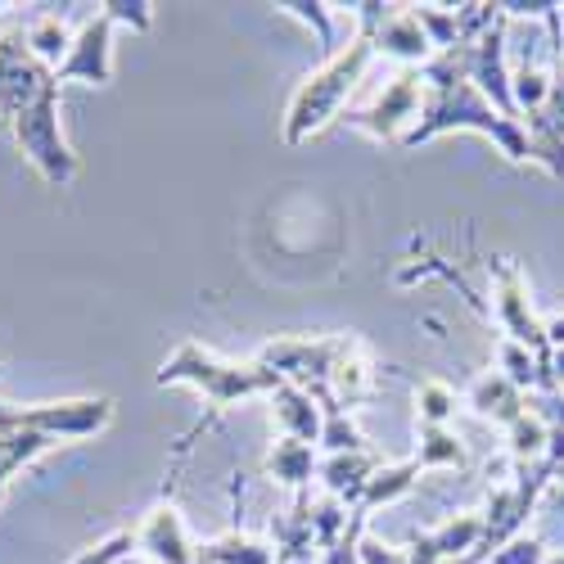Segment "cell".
I'll return each mask as SVG.
<instances>
[{
	"label": "cell",
	"mask_w": 564,
	"mask_h": 564,
	"mask_svg": "<svg viewBox=\"0 0 564 564\" xmlns=\"http://www.w3.org/2000/svg\"><path fill=\"white\" fill-rule=\"evenodd\" d=\"M469 59H475V41L452 45V51H438V55H430V64H420V82L430 86V105L420 109V122L402 135V145L415 150V145H425V140H434L438 131L469 127V131L492 135L506 159H514V163L533 159L529 131L514 122V118H501L479 96V86L469 82Z\"/></svg>",
	"instance_id": "obj_1"
},
{
	"label": "cell",
	"mask_w": 564,
	"mask_h": 564,
	"mask_svg": "<svg viewBox=\"0 0 564 564\" xmlns=\"http://www.w3.org/2000/svg\"><path fill=\"white\" fill-rule=\"evenodd\" d=\"M370 55H375V32H361L344 55H335L316 77H307V82L299 86V96H294V105H290V122H285V140H290V145H299L303 135L321 131L325 122L339 113V105L348 100V90H352L357 77L366 73Z\"/></svg>",
	"instance_id": "obj_2"
},
{
	"label": "cell",
	"mask_w": 564,
	"mask_h": 564,
	"mask_svg": "<svg viewBox=\"0 0 564 564\" xmlns=\"http://www.w3.org/2000/svg\"><path fill=\"white\" fill-rule=\"evenodd\" d=\"M159 384H195L208 393L213 406H230L235 398H249V393H275L280 375L271 366H221L213 361L204 348L185 344L163 370H159Z\"/></svg>",
	"instance_id": "obj_3"
},
{
	"label": "cell",
	"mask_w": 564,
	"mask_h": 564,
	"mask_svg": "<svg viewBox=\"0 0 564 564\" xmlns=\"http://www.w3.org/2000/svg\"><path fill=\"white\" fill-rule=\"evenodd\" d=\"M14 135H19L23 154L36 163V172L51 185H68L77 176V159L59 135V82H55V73L36 90V100L14 118Z\"/></svg>",
	"instance_id": "obj_4"
},
{
	"label": "cell",
	"mask_w": 564,
	"mask_h": 564,
	"mask_svg": "<svg viewBox=\"0 0 564 564\" xmlns=\"http://www.w3.org/2000/svg\"><path fill=\"white\" fill-rule=\"evenodd\" d=\"M488 271H492V280H497V321H501V330L510 335V344L529 348V352L542 361V370H551V366H546V361H551L546 325H538V316H533V307H529V290H524L520 267L506 262V258H492Z\"/></svg>",
	"instance_id": "obj_5"
},
{
	"label": "cell",
	"mask_w": 564,
	"mask_h": 564,
	"mask_svg": "<svg viewBox=\"0 0 564 564\" xmlns=\"http://www.w3.org/2000/svg\"><path fill=\"white\" fill-rule=\"evenodd\" d=\"M109 32H113V23H109L105 14L86 19L82 32L73 36L68 59L55 68V82L77 77V82H90V86H105V82L113 77V45H109Z\"/></svg>",
	"instance_id": "obj_6"
},
{
	"label": "cell",
	"mask_w": 564,
	"mask_h": 564,
	"mask_svg": "<svg viewBox=\"0 0 564 564\" xmlns=\"http://www.w3.org/2000/svg\"><path fill=\"white\" fill-rule=\"evenodd\" d=\"M415 109H420V68H406L402 77H393V86L366 113H352V127L370 131L375 140H402L398 127L406 118H415Z\"/></svg>",
	"instance_id": "obj_7"
},
{
	"label": "cell",
	"mask_w": 564,
	"mask_h": 564,
	"mask_svg": "<svg viewBox=\"0 0 564 564\" xmlns=\"http://www.w3.org/2000/svg\"><path fill=\"white\" fill-rule=\"evenodd\" d=\"M335 357H339V344H271L267 348V366L285 380H321V375H335Z\"/></svg>",
	"instance_id": "obj_8"
},
{
	"label": "cell",
	"mask_w": 564,
	"mask_h": 564,
	"mask_svg": "<svg viewBox=\"0 0 564 564\" xmlns=\"http://www.w3.org/2000/svg\"><path fill=\"white\" fill-rule=\"evenodd\" d=\"M469 406H475L479 415L501 420V425H514V420L524 415V389L510 384L501 370H492V375H484L475 389H469Z\"/></svg>",
	"instance_id": "obj_9"
},
{
	"label": "cell",
	"mask_w": 564,
	"mask_h": 564,
	"mask_svg": "<svg viewBox=\"0 0 564 564\" xmlns=\"http://www.w3.org/2000/svg\"><path fill=\"white\" fill-rule=\"evenodd\" d=\"M375 51H384L393 59H406V64H430V36L425 28L415 23V14H398V19H384V28L375 32Z\"/></svg>",
	"instance_id": "obj_10"
},
{
	"label": "cell",
	"mask_w": 564,
	"mask_h": 564,
	"mask_svg": "<svg viewBox=\"0 0 564 564\" xmlns=\"http://www.w3.org/2000/svg\"><path fill=\"white\" fill-rule=\"evenodd\" d=\"M271 406H275V415H280V425L290 430V438H299V443L321 438V411L312 406V393L280 384V389L271 393Z\"/></svg>",
	"instance_id": "obj_11"
},
{
	"label": "cell",
	"mask_w": 564,
	"mask_h": 564,
	"mask_svg": "<svg viewBox=\"0 0 564 564\" xmlns=\"http://www.w3.org/2000/svg\"><path fill=\"white\" fill-rule=\"evenodd\" d=\"M140 542H145V551H154L159 564H191V546H185V533H181V520L176 510H154L145 533H140Z\"/></svg>",
	"instance_id": "obj_12"
},
{
	"label": "cell",
	"mask_w": 564,
	"mask_h": 564,
	"mask_svg": "<svg viewBox=\"0 0 564 564\" xmlns=\"http://www.w3.org/2000/svg\"><path fill=\"white\" fill-rule=\"evenodd\" d=\"M370 479H375V460L361 452H344L335 460H325V484H330L339 497H361Z\"/></svg>",
	"instance_id": "obj_13"
},
{
	"label": "cell",
	"mask_w": 564,
	"mask_h": 564,
	"mask_svg": "<svg viewBox=\"0 0 564 564\" xmlns=\"http://www.w3.org/2000/svg\"><path fill=\"white\" fill-rule=\"evenodd\" d=\"M28 45L36 51V59L55 73V68H59V59H68V51H73V36H68V28H64L55 14H45V19H36V23H32Z\"/></svg>",
	"instance_id": "obj_14"
},
{
	"label": "cell",
	"mask_w": 564,
	"mask_h": 564,
	"mask_svg": "<svg viewBox=\"0 0 564 564\" xmlns=\"http://www.w3.org/2000/svg\"><path fill=\"white\" fill-rule=\"evenodd\" d=\"M415 475H420V465H415V460L393 465V469H375V479H370L366 492H361V510H370V506H380V501H393V497L411 492Z\"/></svg>",
	"instance_id": "obj_15"
},
{
	"label": "cell",
	"mask_w": 564,
	"mask_h": 564,
	"mask_svg": "<svg viewBox=\"0 0 564 564\" xmlns=\"http://www.w3.org/2000/svg\"><path fill=\"white\" fill-rule=\"evenodd\" d=\"M267 465L280 484H303V479H312V443H299V438L275 443Z\"/></svg>",
	"instance_id": "obj_16"
},
{
	"label": "cell",
	"mask_w": 564,
	"mask_h": 564,
	"mask_svg": "<svg viewBox=\"0 0 564 564\" xmlns=\"http://www.w3.org/2000/svg\"><path fill=\"white\" fill-rule=\"evenodd\" d=\"M510 96H514V109H529V118H533V113H542L546 100H551V77H546L542 68L524 64L520 73H510Z\"/></svg>",
	"instance_id": "obj_17"
},
{
	"label": "cell",
	"mask_w": 564,
	"mask_h": 564,
	"mask_svg": "<svg viewBox=\"0 0 564 564\" xmlns=\"http://www.w3.org/2000/svg\"><path fill=\"white\" fill-rule=\"evenodd\" d=\"M415 465H465V447L443 430V425H420V456Z\"/></svg>",
	"instance_id": "obj_18"
},
{
	"label": "cell",
	"mask_w": 564,
	"mask_h": 564,
	"mask_svg": "<svg viewBox=\"0 0 564 564\" xmlns=\"http://www.w3.org/2000/svg\"><path fill=\"white\" fill-rule=\"evenodd\" d=\"M510 443H514V456L520 460H538L551 443V430H546V420L542 415H520L510 425Z\"/></svg>",
	"instance_id": "obj_19"
},
{
	"label": "cell",
	"mask_w": 564,
	"mask_h": 564,
	"mask_svg": "<svg viewBox=\"0 0 564 564\" xmlns=\"http://www.w3.org/2000/svg\"><path fill=\"white\" fill-rule=\"evenodd\" d=\"M415 406H420V425H447V415H452L456 398H452V389H447V384L425 380V384L415 389Z\"/></svg>",
	"instance_id": "obj_20"
},
{
	"label": "cell",
	"mask_w": 564,
	"mask_h": 564,
	"mask_svg": "<svg viewBox=\"0 0 564 564\" xmlns=\"http://www.w3.org/2000/svg\"><path fill=\"white\" fill-rule=\"evenodd\" d=\"M321 443L330 447L335 456H344V452H361L366 447V438L357 434V425L339 411V406H330V415H325V425H321Z\"/></svg>",
	"instance_id": "obj_21"
},
{
	"label": "cell",
	"mask_w": 564,
	"mask_h": 564,
	"mask_svg": "<svg viewBox=\"0 0 564 564\" xmlns=\"http://www.w3.org/2000/svg\"><path fill=\"white\" fill-rule=\"evenodd\" d=\"M538 370H542V361H538L529 348H520V344H501V375H506L510 384L529 389V384L538 380Z\"/></svg>",
	"instance_id": "obj_22"
},
{
	"label": "cell",
	"mask_w": 564,
	"mask_h": 564,
	"mask_svg": "<svg viewBox=\"0 0 564 564\" xmlns=\"http://www.w3.org/2000/svg\"><path fill=\"white\" fill-rule=\"evenodd\" d=\"M280 10L303 19V23H312L325 51H335V19H330V10H325V6H312V0H303V6H280Z\"/></svg>",
	"instance_id": "obj_23"
},
{
	"label": "cell",
	"mask_w": 564,
	"mask_h": 564,
	"mask_svg": "<svg viewBox=\"0 0 564 564\" xmlns=\"http://www.w3.org/2000/svg\"><path fill=\"white\" fill-rule=\"evenodd\" d=\"M208 560H217V564H271L267 551L253 542H217V546H208Z\"/></svg>",
	"instance_id": "obj_24"
},
{
	"label": "cell",
	"mask_w": 564,
	"mask_h": 564,
	"mask_svg": "<svg viewBox=\"0 0 564 564\" xmlns=\"http://www.w3.org/2000/svg\"><path fill=\"white\" fill-rule=\"evenodd\" d=\"M492 564H546V555H542V542L538 538H510L492 555Z\"/></svg>",
	"instance_id": "obj_25"
},
{
	"label": "cell",
	"mask_w": 564,
	"mask_h": 564,
	"mask_svg": "<svg viewBox=\"0 0 564 564\" xmlns=\"http://www.w3.org/2000/svg\"><path fill=\"white\" fill-rule=\"evenodd\" d=\"M105 19L145 32L150 28V6H145V0H113V6H105Z\"/></svg>",
	"instance_id": "obj_26"
},
{
	"label": "cell",
	"mask_w": 564,
	"mask_h": 564,
	"mask_svg": "<svg viewBox=\"0 0 564 564\" xmlns=\"http://www.w3.org/2000/svg\"><path fill=\"white\" fill-rule=\"evenodd\" d=\"M131 546V533H118V538H109L105 546H96V555H82L77 564H122V551Z\"/></svg>",
	"instance_id": "obj_27"
},
{
	"label": "cell",
	"mask_w": 564,
	"mask_h": 564,
	"mask_svg": "<svg viewBox=\"0 0 564 564\" xmlns=\"http://www.w3.org/2000/svg\"><path fill=\"white\" fill-rule=\"evenodd\" d=\"M361 564H406V555L393 551V546H380V542H366L361 546Z\"/></svg>",
	"instance_id": "obj_28"
},
{
	"label": "cell",
	"mask_w": 564,
	"mask_h": 564,
	"mask_svg": "<svg viewBox=\"0 0 564 564\" xmlns=\"http://www.w3.org/2000/svg\"><path fill=\"white\" fill-rule=\"evenodd\" d=\"M546 564H564V555H551V560H546Z\"/></svg>",
	"instance_id": "obj_29"
}]
</instances>
